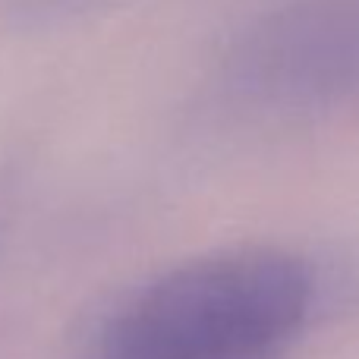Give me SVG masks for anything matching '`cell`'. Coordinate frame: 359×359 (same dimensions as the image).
Wrapping results in <instances>:
<instances>
[{
    "mask_svg": "<svg viewBox=\"0 0 359 359\" xmlns=\"http://www.w3.org/2000/svg\"><path fill=\"white\" fill-rule=\"evenodd\" d=\"M316 278L284 249L183 262L104 318L92 359H280L303 334Z\"/></svg>",
    "mask_w": 359,
    "mask_h": 359,
    "instance_id": "obj_1",
    "label": "cell"
}]
</instances>
